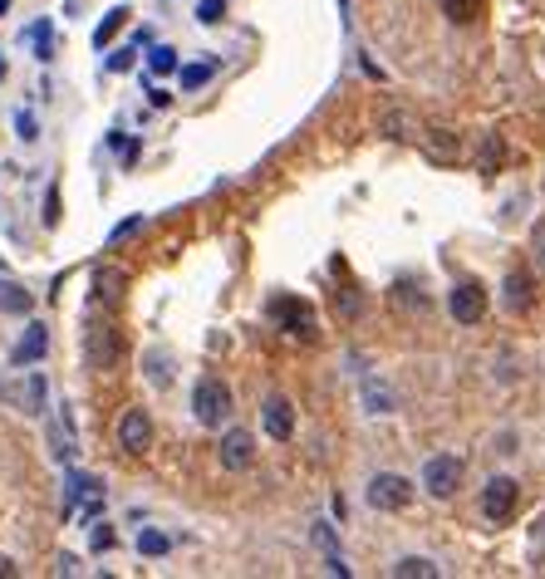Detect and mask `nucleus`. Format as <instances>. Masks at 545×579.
<instances>
[{
    "instance_id": "obj_1",
    "label": "nucleus",
    "mask_w": 545,
    "mask_h": 579,
    "mask_svg": "<svg viewBox=\"0 0 545 579\" xmlns=\"http://www.w3.org/2000/svg\"><path fill=\"white\" fill-rule=\"evenodd\" d=\"M192 413H197L202 427H222V417L232 413V393H226L222 378H202L197 393H192Z\"/></svg>"
},
{
    "instance_id": "obj_2",
    "label": "nucleus",
    "mask_w": 545,
    "mask_h": 579,
    "mask_svg": "<svg viewBox=\"0 0 545 579\" xmlns=\"http://www.w3.org/2000/svg\"><path fill=\"white\" fill-rule=\"evenodd\" d=\"M457 481H462V456H452V452L428 456V466H422V486H428V496L447 501L457 491Z\"/></svg>"
},
{
    "instance_id": "obj_3",
    "label": "nucleus",
    "mask_w": 545,
    "mask_h": 579,
    "mask_svg": "<svg viewBox=\"0 0 545 579\" xmlns=\"http://www.w3.org/2000/svg\"><path fill=\"white\" fill-rule=\"evenodd\" d=\"M516 496H520V486L511 476H491L487 486H481V515H487L491 525L511 521V515H516Z\"/></svg>"
},
{
    "instance_id": "obj_4",
    "label": "nucleus",
    "mask_w": 545,
    "mask_h": 579,
    "mask_svg": "<svg viewBox=\"0 0 545 579\" xmlns=\"http://www.w3.org/2000/svg\"><path fill=\"white\" fill-rule=\"evenodd\" d=\"M413 501V481L398 476V472H379L369 481V505L373 511H403Z\"/></svg>"
},
{
    "instance_id": "obj_5",
    "label": "nucleus",
    "mask_w": 545,
    "mask_h": 579,
    "mask_svg": "<svg viewBox=\"0 0 545 579\" xmlns=\"http://www.w3.org/2000/svg\"><path fill=\"white\" fill-rule=\"evenodd\" d=\"M104 511V486L94 476H69V501H64V521H94Z\"/></svg>"
},
{
    "instance_id": "obj_6",
    "label": "nucleus",
    "mask_w": 545,
    "mask_h": 579,
    "mask_svg": "<svg viewBox=\"0 0 545 579\" xmlns=\"http://www.w3.org/2000/svg\"><path fill=\"white\" fill-rule=\"evenodd\" d=\"M447 309H452L457 324H481V315H487V290L477 280H457L452 295H447Z\"/></svg>"
},
{
    "instance_id": "obj_7",
    "label": "nucleus",
    "mask_w": 545,
    "mask_h": 579,
    "mask_svg": "<svg viewBox=\"0 0 545 579\" xmlns=\"http://www.w3.org/2000/svg\"><path fill=\"white\" fill-rule=\"evenodd\" d=\"M271 319L281 324V329L290 334V339H314V315H310V305H300V299H271Z\"/></svg>"
},
{
    "instance_id": "obj_8",
    "label": "nucleus",
    "mask_w": 545,
    "mask_h": 579,
    "mask_svg": "<svg viewBox=\"0 0 545 579\" xmlns=\"http://www.w3.org/2000/svg\"><path fill=\"white\" fill-rule=\"evenodd\" d=\"M148 442H153V422H148V413H143V407H128L124 422H118V447L138 456V452H148Z\"/></svg>"
},
{
    "instance_id": "obj_9",
    "label": "nucleus",
    "mask_w": 545,
    "mask_h": 579,
    "mask_svg": "<svg viewBox=\"0 0 545 579\" xmlns=\"http://www.w3.org/2000/svg\"><path fill=\"white\" fill-rule=\"evenodd\" d=\"M251 462H256V437H251L246 427H232L222 437V466L226 472H246Z\"/></svg>"
},
{
    "instance_id": "obj_10",
    "label": "nucleus",
    "mask_w": 545,
    "mask_h": 579,
    "mask_svg": "<svg viewBox=\"0 0 545 579\" xmlns=\"http://www.w3.org/2000/svg\"><path fill=\"white\" fill-rule=\"evenodd\" d=\"M10 403L20 407V413H45V373H25V378L10 388Z\"/></svg>"
},
{
    "instance_id": "obj_11",
    "label": "nucleus",
    "mask_w": 545,
    "mask_h": 579,
    "mask_svg": "<svg viewBox=\"0 0 545 579\" xmlns=\"http://www.w3.org/2000/svg\"><path fill=\"white\" fill-rule=\"evenodd\" d=\"M45 348H50V334H45V324H30V329H25V339H20L15 348H10V364H15V368L40 364V358H45Z\"/></svg>"
},
{
    "instance_id": "obj_12",
    "label": "nucleus",
    "mask_w": 545,
    "mask_h": 579,
    "mask_svg": "<svg viewBox=\"0 0 545 579\" xmlns=\"http://www.w3.org/2000/svg\"><path fill=\"white\" fill-rule=\"evenodd\" d=\"M265 432H271L275 442H290V437H295V413H290L285 397H271V403H265Z\"/></svg>"
},
{
    "instance_id": "obj_13",
    "label": "nucleus",
    "mask_w": 545,
    "mask_h": 579,
    "mask_svg": "<svg viewBox=\"0 0 545 579\" xmlns=\"http://www.w3.org/2000/svg\"><path fill=\"white\" fill-rule=\"evenodd\" d=\"M314 545H320V550H324V570H330V574H339V579H344V574H349V564H344V554H339V545H334V530H330V525H324V521H314Z\"/></svg>"
},
{
    "instance_id": "obj_14",
    "label": "nucleus",
    "mask_w": 545,
    "mask_h": 579,
    "mask_svg": "<svg viewBox=\"0 0 545 579\" xmlns=\"http://www.w3.org/2000/svg\"><path fill=\"white\" fill-rule=\"evenodd\" d=\"M124 285H128L124 265H99V270H94V290H99V299H118V295H124Z\"/></svg>"
},
{
    "instance_id": "obj_15",
    "label": "nucleus",
    "mask_w": 545,
    "mask_h": 579,
    "mask_svg": "<svg viewBox=\"0 0 545 579\" xmlns=\"http://www.w3.org/2000/svg\"><path fill=\"white\" fill-rule=\"evenodd\" d=\"M118 358H124V344H118V334H114V329L99 334V339L89 344V364H94V368H114Z\"/></svg>"
},
{
    "instance_id": "obj_16",
    "label": "nucleus",
    "mask_w": 545,
    "mask_h": 579,
    "mask_svg": "<svg viewBox=\"0 0 545 579\" xmlns=\"http://www.w3.org/2000/svg\"><path fill=\"white\" fill-rule=\"evenodd\" d=\"M506 309H516V315H526V309H530V275L526 270L506 275Z\"/></svg>"
},
{
    "instance_id": "obj_17",
    "label": "nucleus",
    "mask_w": 545,
    "mask_h": 579,
    "mask_svg": "<svg viewBox=\"0 0 545 579\" xmlns=\"http://www.w3.org/2000/svg\"><path fill=\"white\" fill-rule=\"evenodd\" d=\"M389 574H393V579H438V564L422 560V554H403V560H398Z\"/></svg>"
},
{
    "instance_id": "obj_18",
    "label": "nucleus",
    "mask_w": 545,
    "mask_h": 579,
    "mask_svg": "<svg viewBox=\"0 0 545 579\" xmlns=\"http://www.w3.org/2000/svg\"><path fill=\"white\" fill-rule=\"evenodd\" d=\"M422 142H428V152L438 162H452L457 158V132L452 128H432V132H422Z\"/></svg>"
},
{
    "instance_id": "obj_19",
    "label": "nucleus",
    "mask_w": 545,
    "mask_h": 579,
    "mask_svg": "<svg viewBox=\"0 0 545 579\" xmlns=\"http://www.w3.org/2000/svg\"><path fill=\"white\" fill-rule=\"evenodd\" d=\"M30 290H20V285H10V280H0V309L5 315H30Z\"/></svg>"
},
{
    "instance_id": "obj_20",
    "label": "nucleus",
    "mask_w": 545,
    "mask_h": 579,
    "mask_svg": "<svg viewBox=\"0 0 545 579\" xmlns=\"http://www.w3.org/2000/svg\"><path fill=\"white\" fill-rule=\"evenodd\" d=\"M128 15H133L128 5H114V10H108V15L99 20V30H94V44H99V50H104V44L114 40V34L124 30V25H128Z\"/></svg>"
},
{
    "instance_id": "obj_21",
    "label": "nucleus",
    "mask_w": 545,
    "mask_h": 579,
    "mask_svg": "<svg viewBox=\"0 0 545 579\" xmlns=\"http://www.w3.org/2000/svg\"><path fill=\"white\" fill-rule=\"evenodd\" d=\"M212 74H216V64H182V93H192V89H202V83H212Z\"/></svg>"
},
{
    "instance_id": "obj_22",
    "label": "nucleus",
    "mask_w": 545,
    "mask_h": 579,
    "mask_svg": "<svg viewBox=\"0 0 545 579\" xmlns=\"http://www.w3.org/2000/svg\"><path fill=\"white\" fill-rule=\"evenodd\" d=\"M442 10L452 20H462V25H471V20L481 15V0H442Z\"/></svg>"
},
{
    "instance_id": "obj_23",
    "label": "nucleus",
    "mask_w": 545,
    "mask_h": 579,
    "mask_svg": "<svg viewBox=\"0 0 545 579\" xmlns=\"http://www.w3.org/2000/svg\"><path fill=\"white\" fill-rule=\"evenodd\" d=\"M25 40L35 44V59H50V20H35L25 30Z\"/></svg>"
},
{
    "instance_id": "obj_24",
    "label": "nucleus",
    "mask_w": 545,
    "mask_h": 579,
    "mask_svg": "<svg viewBox=\"0 0 545 579\" xmlns=\"http://www.w3.org/2000/svg\"><path fill=\"white\" fill-rule=\"evenodd\" d=\"M138 550H143V554H167V550H173V540H167L163 530H143V535H138Z\"/></svg>"
},
{
    "instance_id": "obj_25",
    "label": "nucleus",
    "mask_w": 545,
    "mask_h": 579,
    "mask_svg": "<svg viewBox=\"0 0 545 579\" xmlns=\"http://www.w3.org/2000/svg\"><path fill=\"white\" fill-rule=\"evenodd\" d=\"M148 69H153V74H173V69H177V50L157 44V50H153V59H148Z\"/></svg>"
},
{
    "instance_id": "obj_26",
    "label": "nucleus",
    "mask_w": 545,
    "mask_h": 579,
    "mask_svg": "<svg viewBox=\"0 0 545 579\" xmlns=\"http://www.w3.org/2000/svg\"><path fill=\"white\" fill-rule=\"evenodd\" d=\"M226 15V0H197V20L202 25H216Z\"/></svg>"
},
{
    "instance_id": "obj_27",
    "label": "nucleus",
    "mask_w": 545,
    "mask_h": 579,
    "mask_svg": "<svg viewBox=\"0 0 545 579\" xmlns=\"http://www.w3.org/2000/svg\"><path fill=\"white\" fill-rule=\"evenodd\" d=\"M491 167H501V138H496V132L481 142V172H491Z\"/></svg>"
},
{
    "instance_id": "obj_28",
    "label": "nucleus",
    "mask_w": 545,
    "mask_h": 579,
    "mask_svg": "<svg viewBox=\"0 0 545 579\" xmlns=\"http://www.w3.org/2000/svg\"><path fill=\"white\" fill-rule=\"evenodd\" d=\"M138 231H143V216H128V221H118V226H114V236H108V240L118 246V240H128V236H138Z\"/></svg>"
},
{
    "instance_id": "obj_29",
    "label": "nucleus",
    "mask_w": 545,
    "mask_h": 579,
    "mask_svg": "<svg viewBox=\"0 0 545 579\" xmlns=\"http://www.w3.org/2000/svg\"><path fill=\"white\" fill-rule=\"evenodd\" d=\"M15 138H20V142H35V138H40V128H35L30 113H15Z\"/></svg>"
},
{
    "instance_id": "obj_30",
    "label": "nucleus",
    "mask_w": 545,
    "mask_h": 579,
    "mask_svg": "<svg viewBox=\"0 0 545 579\" xmlns=\"http://www.w3.org/2000/svg\"><path fill=\"white\" fill-rule=\"evenodd\" d=\"M114 540H118V535H114V525H94L89 545H94V550H114Z\"/></svg>"
},
{
    "instance_id": "obj_31",
    "label": "nucleus",
    "mask_w": 545,
    "mask_h": 579,
    "mask_svg": "<svg viewBox=\"0 0 545 579\" xmlns=\"http://www.w3.org/2000/svg\"><path fill=\"white\" fill-rule=\"evenodd\" d=\"M45 221H50V226L59 221V191L54 187H50V197H45Z\"/></svg>"
},
{
    "instance_id": "obj_32",
    "label": "nucleus",
    "mask_w": 545,
    "mask_h": 579,
    "mask_svg": "<svg viewBox=\"0 0 545 579\" xmlns=\"http://www.w3.org/2000/svg\"><path fill=\"white\" fill-rule=\"evenodd\" d=\"M128 64H133V50H118L114 59H108V69H114V74H124Z\"/></svg>"
},
{
    "instance_id": "obj_33",
    "label": "nucleus",
    "mask_w": 545,
    "mask_h": 579,
    "mask_svg": "<svg viewBox=\"0 0 545 579\" xmlns=\"http://www.w3.org/2000/svg\"><path fill=\"white\" fill-rule=\"evenodd\" d=\"M15 574V560H5V554H0V579H10Z\"/></svg>"
},
{
    "instance_id": "obj_34",
    "label": "nucleus",
    "mask_w": 545,
    "mask_h": 579,
    "mask_svg": "<svg viewBox=\"0 0 545 579\" xmlns=\"http://www.w3.org/2000/svg\"><path fill=\"white\" fill-rule=\"evenodd\" d=\"M0 79H5V59H0Z\"/></svg>"
},
{
    "instance_id": "obj_35",
    "label": "nucleus",
    "mask_w": 545,
    "mask_h": 579,
    "mask_svg": "<svg viewBox=\"0 0 545 579\" xmlns=\"http://www.w3.org/2000/svg\"><path fill=\"white\" fill-rule=\"evenodd\" d=\"M5 5H10V0H0V10H5Z\"/></svg>"
}]
</instances>
